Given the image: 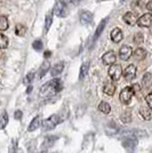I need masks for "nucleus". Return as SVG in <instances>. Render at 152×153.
I'll return each mask as SVG.
<instances>
[{
  "label": "nucleus",
  "instance_id": "1",
  "mask_svg": "<svg viewBox=\"0 0 152 153\" xmlns=\"http://www.w3.org/2000/svg\"><path fill=\"white\" fill-rule=\"evenodd\" d=\"M62 89V81L60 79H53L40 87V94L41 95H53L56 94Z\"/></svg>",
  "mask_w": 152,
  "mask_h": 153
},
{
  "label": "nucleus",
  "instance_id": "2",
  "mask_svg": "<svg viewBox=\"0 0 152 153\" xmlns=\"http://www.w3.org/2000/svg\"><path fill=\"white\" fill-rule=\"evenodd\" d=\"M62 121L60 115L57 114H53L51 115L49 118H47L44 122H42V129L45 131H49V130H53L54 128L56 127L60 122Z\"/></svg>",
  "mask_w": 152,
  "mask_h": 153
},
{
  "label": "nucleus",
  "instance_id": "3",
  "mask_svg": "<svg viewBox=\"0 0 152 153\" xmlns=\"http://www.w3.org/2000/svg\"><path fill=\"white\" fill-rule=\"evenodd\" d=\"M134 96V90L132 87H125L124 89L120 91V95H119V100H120V102L122 104H129L130 101H132V98H133Z\"/></svg>",
  "mask_w": 152,
  "mask_h": 153
},
{
  "label": "nucleus",
  "instance_id": "4",
  "mask_svg": "<svg viewBox=\"0 0 152 153\" xmlns=\"http://www.w3.org/2000/svg\"><path fill=\"white\" fill-rule=\"evenodd\" d=\"M122 69H121L120 64H113L110 66L109 69V76L111 78L112 81H118L120 79L121 74H122Z\"/></svg>",
  "mask_w": 152,
  "mask_h": 153
},
{
  "label": "nucleus",
  "instance_id": "5",
  "mask_svg": "<svg viewBox=\"0 0 152 153\" xmlns=\"http://www.w3.org/2000/svg\"><path fill=\"white\" fill-rule=\"evenodd\" d=\"M53 13L55 14L58 17H65L68 15V9H66V5L63 4L62 1H57L54 6Z\"/></svg>",
  "mask_w": 152,
  "mask_h": 153
},
{
  "label": "nucleus",
  "instance_id": "6",
  "mask_svg": "<svg viewBox=\"0 0 152 153\" xmlns=\"http://www.w3.org/2000/svg\"><path fill=\"white\" fill-rule=\"evenodd\" d=\"M137 25L141 26V27H150L152 25V14L150 13L143 14L137 19Z\"/></svg>",
  "mask_w": 152,
  "mask_h": 153
},
{
  "label": "nucleus",
  "instance_id": "7",
  "mask_svg": "<svg viewBox=\"0 0 152 153\" xmlns=\"http://www.w3.org/2000/svg\"><path fill=\"white\" fill-rule=\"evenodd\" d=\"M133 55V49L130 46H122L120 49H119V57L122 59V61H128L129 58L132 57Z\"/></svg>",
  "mask_w": 152,
  "mask_h": 153
},
{
  "label": "nucleus",
  "instance_id": "8",
  "mask_svg": "<svg viewBox=\"0 0 152 153\" xmlns=\"http://www.w3.org/2000/svg\"><path fill=\"white\" fill-rule=\"evenodd\" d=\"M115 59H117V56H115V53L113 51H107L103 56H102V61L105 65H113L115 63Z\"/></svg>",
  "mask_w": 152,
  "mask_h": 153
},
{
  "label": "nucleus",
  "instance_id": "9",
  "mask_svg": "<svg viewBox=\"0 0 152 153\" xmlns=\"http://www.w3.org/2000/svg\"><path fill=\"white\" fill-rule=\"evenodd\" d=\"M124 76H125V79H126L127 81L134 80L135 76H136V66L134 64L128 65L126 69H125V71H124Z\"/></svg>",
  "mask_w": 152,
  "mask_h": 153
},
{
  "label": "nucleus",
  "instance_id": "10",
  "mask_svg": "<svg viewBox=\"0 0 152 153\" xmlns=\"http://www.w3.org/2000/svg\"><path fill=\"white\" fill-rule=\"evenodd\" d=\"M136 145H137V138L136 137H124L122 146L126 150H134Z\"/></svg>",
  "mask_w": 152,
  "mask_h": 153
},
{
  "label": "nucleus",
  "instance_id": "11",
  "mask_svg": "<svg viewBox=\"0 0 152 153\" xmlns=\"http://www.w3.org/2000/svg\"><path fill=\"white\" fill-rule=\"evenodd\" d=\"M122 19H124V22L125 23H127L128 25H135V24H137V17H136V14L133 13V12H128V13H126L125 15H124V17H122Z\"/></svg>",
  "mask_w": 152,
  "mask_h": 153
},
{
  "label": "nucleus",
  "instance_id": "12",
  "mask_svg": "<svg viewBox=\"0 0 152 153\" xmlns=\"http://www.w3.org/2000/svg\"><path fill=\"white\" fill-rule=\"evenodd\" d=\"M110 37H111V40L115 42V44H119L121 40L124 39V34H122V31H121L119 27H115L113 29L111 33H110Z\"/></svg>",
  "mask_w": 152,
  "mask_h": 153
},
{
  "label": "nucleus",
  "instance_id": "13",
  "mask_svg": "<svg viewBox=\"0 0 152 153\" xmlns=\"http://www.w3.org/2000/svg\"><path fill=\"white\" fill-rule=\"evenodd\" d=\"M56 140H57V136H47V137H45L44 142H42V144H41L42 151H46V150H48L49 147L53 146Z\"/></svg>",
  "mask_w": 152,
  "mask_h": 153
},
{
  "label": "nucleus",
  "instance_id": "14",
  "mask_svg": "<svg viewBox=\"0 0 152 153\" xmlns=\"http://www.w3.org/2000/svg\"><path fill=\"white\" fill-rule=\"evenodd\" d=\"M80 23L83 24V25H88L92 23V21H93V14L88 12V10H83V13L80 14Z\"/></svg>",
  "mask_w": 152,
  "mask_h": 153
},
{
  "label": "nucleus",
  "instance_id": "15",
  "mask_svg": "<svg viewBox=\"0 0 152 153\" xmlns=\"http://www.w3.org/2000/svg\"><path fill=\"white\" fill-rule=\"evenodd\" d=\"M105 133L107 135L109 136H113V135L118 134L119 133V126L113 121H110L107 125V127H105Z\"/></svg>",
  "mask_w": 152,
  "mask_h": 153
},
{
  "label": "nucleus",
  "instance_id": "16",
  "mask_svg": "<svg viewBox=\"0 0 152 153\" xmlns=\"http://www.w3.org/2000/svg\"><path fill=\"white\" fill-rule=\"evenodd\" d=\"M115 88H117V86H115V83H114L113 81H107V82L104 83L103 91H104V94H107V95L113 96L114 93H115Z\"/></svg>",
  "mask_w": 152,
  "mask_h": 153
},
{
  "label": "nucleus",
  "instance_id": "17",
  "mask_svg": "<svg viewBox=\"0 0 152 153\" xmlns=\"http://www.w3.org/2000/svg\"><path fill=\"white\" fill-rule=\"evenodd\" d=\"M142 85L145 89H150L152 86V73L146 72L144 73V76L142 78Z\"/></svg>",
  "mask_w": 152,
  "mask_h": 153
},
{
  "label": "nucleus",
  "instance_id": "18",
  "mask_svg": "<svg viewBox=\"0 0 152 153\" xmlns=\"http://www.w3.org/2000/svg\"><path fill=\"white\" fill-rule=\"evenodd\" d=\"M133 56H134V59H135L136 62L143 61V59L146 57V51L143 49V48H137V49L134 51Z\"/></svg>",
  "mask_w": 152,
  "mask_h": 153
},
{
  "label": "nucleus",
  "instance_id": "19",
  "mask_svg": "<svg viewBox=\"0 0 152 153\" xmlns=\"http://www.w3.org/2000/svg\"><path fill=\"white\" fill-rule=\"evenodd\" d=\"M64 70V64L63 62H60V63H57L55 64L53 68H51V76H60L62 72H63Z\"/></svg>",
  "mask_w": 152,
  "mask_h": 153
},
{
  "label": "nucleus",
  "instance_id": "20",
  "mask_svg": "<svg viewBox=\"0 0 152 153\" xmlns=\"http://www.w3.org/2000/svg\"><path fill=\"white\" fill-rule=\"evenodd\" d=\"M40 125H41V118L37 115L34 119H32V121L30 122V125H29V128H28V131H34V130H37L39 127H40Z\"/></svg>",
  "mask_w": 152,
  "mask_h": 153
},
{
  "label": "nucleus",
  "instance_id": "21",
  "mask_svg": "<svg viewBox=\"0 0 152 153\" xmlns=\"http://www.w3.org/2000/svg\"><path fill=\"white\" fill-rule=\"evenodd\" d=\"M139 115L144 120L149 121V120H151V110L149 108H146V106H141L139 108Z\"/></svg>",
  "mask_w": 152,
  "mask_h": 153
},
{
  "label": "nucleus",
  "instance_id": "22",
  "mask_svg": "<svg viewBox=\"0 0 152 153\" xmlns=\"http://www.w3.org/2000/svg\"><path fill=\"white\" fill-rule=\"evenodd\" d=\"M132 111L129 110V108H127V110H125L122 113L120 114V120L124 123H130L132 122Z\"/></svg>",
  "mask_w": 152,
  "mask_h": 153
},
{
  "label": "nucleus",
  "instance_id": "23",
  "mask_svg": "<svg viewBox=\"0 0 152 153\" xmlns=\"http://www.w3.org/2000/svg\"><path fill=\"white\" fill-rule=\"evenodd\" d=\"M107 22H108L107 19H102L101 22H100V24H98V26H97V29H96V31H95V34H94V40H96V39L98 38L102 34V32L104 31V27L107 25Z\"/></svg>",
  "mask_w": 152,
  "mask_h": 153
},
{
  "label": "nucleus",
  "instance_id": "24",
  "mask_svg": "<svg viewBox=\"0 0 152 153\" xmlns=\"http://www.w3.org/2000/svg\"><path fill=\"white\" fill-rule=\"evenodd\" d=\"M89 70V62H83L80 66V72H79V79L83 80L85 76L88 74Z\"/></svg>",
  "mask_w": 152,
  "mask_h": 153
},
{
  "label": "nucleus",
  "instance_id": "25",
  "mask_svg": "<svg viewBox=\"0 0 152 153\" xmlns=\"http://www.w3.org/2000/svg\"><path fill=\"white\" fill-rule=\"evenodd\" d=\"M98 110L101 111L102 113H104V114H109L110 112H111V106H110V104L107 102H101L98 104Z\"/></svg>",
  "mask_w": 152,
  "mask_h": 153
},
{
  "label": "nucleus",
  "instance_id": "26",
  "mask_svg": "<svg viewBox=\"0 0 152 153\" xmlns=\"http://www.w3.org/2000/svg\"><path fill=\"white\" fill-rule=\"evenodd\" d=\"M48 71H49V64L47 63V62H45V63H42L41 65H40L38 76L39 78H42V76H45L47 73H48Z\"/></svg>",
  "mask_w": 152,
  "mask_h": 153
},
{
  "label": "nucleus",
  "instance_id": "27",
  "mask_svg": "<svg viewBox=\"0 0 152 153\" xmlns=\"http://www.w3.org/2000/svg\"><path fill=\"white\" fill-rule=\"evenodd\" d=\"M53 12L51 13H48L46 15V19H45V31L48 32V30L51 29V23H53Z\"/></svg>",
  "mask_w": 152,
  "mask_h": 153
},
{
  "label": "nucleus",
  "instance_id": "28",
  "mask_svg": "<svg viewBox=\"0 0 152 153\" xmlns=\"http://www.w3.org/2000/svg\"><path fill=\"white\" fill-rule=\"evenodd\" d=\"M15 33L19 37H24L26 33V27L23 24H17L16 27H15Z\"/></svg>",
  "mask_w": 152,
  "mask_h": 153
},
{
  "label": "nucleus",
  "instance_id": "29",
  "mask_svg": "<svg viewBox=\"0 0 152 153\" xmlns=\"http://www.w3.org/2000/svg\"><path fill=\"white\" fill-rule=\"evenodd\" d=\"M7 122H8V114L5 111L2 114L0 115V129H4V128L6 127Z\"/></svg>",
  "mask_w": 152,
  "mask_h": 153
},
{
  "label": "nucleus",
  "instance_id": "30",
  "mask_svg": "<svg viewBox=\"0 0 152 153\" xmlns=\"http://www.w3.org/2000/svg\"><path fill=\"white\" fill-rule=\"evenodd\" d=\"M8 25H9V23H8V19L6 16H0V30L5 31L8 29Z\"/></svg>",
  "mask_w": 152,
  "mask_h": 153
},
{
  "label": "nucleus",
  "instance_id": "31",
  "mask_svg": "<svg viewBox=\"0 0 152 153\" xmlns=\"http://www.w3.org/2000/svg\"><path fill=\"white\" fill-rule=\"evenodd\" d=\"M134 44H136V45H142L143 44V41H144V37H143V33H136L135 36H134V39H133Z\"/></svg>",
  "mask_w": 152,
  "mask_h": 153
},
{
  "label": "nucleus",
  "instance_id": "32",
  "mask_svg": "<svg viewBox=\"0 0 152 153\" xmlns=\"http://www.w3.org/2000/svg\"><path fill=\"white\" fill-rule=\"evenodd\" d=\"M8 47V38L5 34L0 33V49H5Z\"/></svg>",
  "mask_w": 152,
  "mask_h": 153
},
{
  "label": "nucleus",
  "instance_id": "33",
  "mask_svg": "<svg viewBox=\"0 0 152 153\" xmlns=\"http://www.w3.org/2000/svg\"><path fill=\"white\" fill-rule=\"evenodd\" d=\"M32 47H33L34 51H40V49H42V41H41L40 39L34 40L33 44H32Z\"/></svg>",
  "mask_w": 152,
  "mask_h": 153
},
{
  "label": "nucleus",
  "instance_id": "34",
  "mask_svg": "<svg viewBox=\"0 0 152 153\" xmlns=\"http://www.w3.org/2000/svg\"><path fill=\"white\" fill-rule=\"evenodd\" d=\"M132 88H133L134 90V96H137V97H139V94H141V86H139V83H134L133 86H132Z\"/></svg>",
  "mask_w": 152,
  "mask_h": 153
},
{
  "label": "nucleus",
  "instance_id": "35",
  "mask_svg": "<svg viewBox=\"0 0 152 153\" xmlns=\"http://www.w3.org/2000/svg\"><path fill=\"white\" fill-rule=\"evenodd\" d=\"M145 101H146V104H148V108L152 110V91H150L145 97Z\"/></svg>",
  "mask_w": 152,
  "mask_h": 153
},
{
  "label": "nucleus",
  "instance_id": "36",
  "mask_svg": "<svg viewBox=\"0 0 152 153\" xmlns=\"http://www.w3.org/2000/svg\"><path fill=\"white\" fill-rule=\"evenodd\" d=\"M33 76H34V73L33 72H30V73H28V76H26V78H25V81L28 83H30L33 80Z\"/></svg>",
  "mask_w": 152,
  "mask_h": 153
},
{
  "label": "nucleus",
  "instance_id": "37",
  "mask_svg": "<svg viewBox=\"0 0 152 153\" xmlns=\"http://www.w3.org/2000/svg\"><path fill=\"white\" fill-rule=\"evenodd\" d=\"M22 115H23V113H22V111H19V110H17V111L15 112V119H17V120H19V119L22 118Z\"/></svg>",
  "mask_w": 152,
  "mask_h": 153
},
{
  "label": "nucleus",
  "instance_id": "38",
  "mask_svg": "<svg viewBox=\"0 0 152 153\" xmlns=\"http://www.w3.org/2000/svg\"><path fill=\"white\" fill-rule=\"evenodd\" d=\"M146 9H148L149 12H152V0H150V1L146 4Z\"/></svg>",
  "mask_w": 152,
  "mask_h": 153
},
{
  "label": "nucleus",
  "instance_id": "39",
  "mask_svg": "<svg viewBox=\"0 0 152 153\" xmlns=\"http://www.w3.org/2000/svg\"><path fill=\"white\" fill-rule=\"evenodd\" d=\"M61 1H62L63 4H65L66 6H68L69 4H72V2H75V0H61Z\"/></svg>",
  "mask_w": 152,
  "mask_h": 153
},
{
  "label": "nucleus",
  "instance_id": "40",
  "mask_svg": "<svg viewBox=\"0 0 152 153\" xmlns=\"http://www.w3.org/2000/svg\"><path fill=\"white\" fill-rule=\"evenodd\" d=\"M51 51H45V58H48V57H51Z\"/></svg>",
  "mask_w": 152,
  "mask_h": 153
},
{
  "label": "nucleus",
  "instance_id": "41",
  "mask_svg": "<svg viewBox=\"0 0 152 153\" xmlns=\"http://www.w3.org/2000/svg\"><path fill=\"white\" fill-rule=\"evenodd\" d=\"M150 32H151V33H152V25L150 26Z\"/></svg>",
  "mask_w": 152,
  "mask_h": 153
},
{
  "label": "nucleus",
  "instance_id": "42",
  "mask_svg": "<svg viewBox=\"0 0 152 153\" xmlns=\"http://www.w3.org/2000/svg\"><path fill=\"white\" fill-rule=\"evenodd\" d=\"M39 153H46V151H41V152H39Z\"/></svg>",
  "mask_w": 152,
  "mask_h": 153
},
{
  "label": "nucleus",
  "instance_id": "43",
  "mask_svg": "<svg viewBox=\"0 0 152 153\" xmlns=\"http://www.w3.org/2000/svg\"><path fill=\"white\" fill-rule=\"evenodd\" d=\"M121 1H126V0H121Z\"/></svg>",
  "mask_w": 152,
  "mask_h": 153
},
{
  "label": "nucleus",
  "instance_id": "44",
  "mask_svg": "<svg viewBox=\"0 0 152 153\" xmlns=\"http://www.w3.org/2000/svg\"><path fill=\"white\" fill-rule=\"evenodd\" d=\"M102 1H105V0H102Z\"/></svg>",
  "mask_w": 152,
  "mask_h": 153
}]
</instances>
